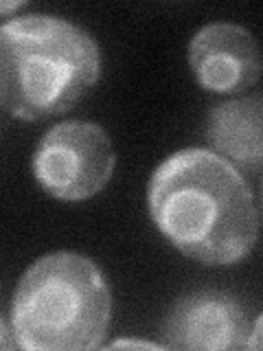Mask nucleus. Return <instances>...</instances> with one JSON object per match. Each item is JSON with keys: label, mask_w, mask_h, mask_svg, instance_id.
<instances>
[{"label": "nucleus", "mask_w": 263, "mask_h": 351, "mask_svg": "<svg viewBox=\"0 0 263 351\" xmlns=\"http://www.w3.org/2000/svg\"><path fill=\"white\" fill-rule=\"evenodd\" d=\"M121 347H123V349H127V347H145V349H158L160 345H156V343H145V340H116V343H112V345H110V349H121Z\"/></svg>", "instance_id": "9"}, {"label": "nucleus", "mask_w": 263, "mask_h": 351, "mask_svg": "<svg viewBox=\"0 0 263 351\" xmlns=\"http://www.w3.org/2000/svg\"><path fill=\"white\" fill-rule=\"evenodd\" d=\"M189 64L202 88L237 95L261 77V53L252 33L233 22H213L195 33Z\"/></svg>", "instance_id": "6"}, {"label": "nucleus", "mask_w": 263, "mask_h": 351, "mask_svg": "<svg viewBox=\"0 0 263 351\" xmlns=\"http://www.w3.org/2000/svg\"><path fill=\"white\" fill-rule=\"evenodd\" d=\"M208 138L233 167L259 173L261 169V97L250 95L219 104L208 117Z\"/></svg>", "instance_id": "7"}, {"label": "nucleus", "mask_w": 263, "mask_h": 351, "mask_svg": "<svg viewBox=\"0 0 263 351\" xmlns=\"http://www.w3.org/2000/svg\"><path fill=\"white\" fill-rule=\"evenodd\" d=\"M114 171V147L105 130L66 121L49 130L33 154V176L49 195L79 202L105 189Z\"/></svg>", "instance_id": "4"}, {"label": "nucleus", "mask_w": 263, "mask_h": 351, "mask_svg": "<svg viewBox=\"0 0 263 351\" xmlns=\"http://www.w3.org/2000/svg\"><path fill=\"white\" fill-rule=\"evenodd\" d=\"M16 347H18V340L14 334V327L0 316V349H16Z\"/></svg>", "instance_id": "8"}, {"label": "nucleus", "mask_w": 263, "mask_h": 351, "mask_svg": "<svg viewBox=\"0 0 263 351\" xmlns=\"http://www.w3.org/2000/svg\"><path fill=\"white\" fill-rule=\"evenodd\" d=\"M22 7H25V3H18V0H0V18L11 16L14 11H18Z\"/></svg>", "instance_id": "10"}, {"label": "nucleus", "mask_w": 263, "mask_h": 351, "mask_svg": "<svg viewBox=\"0 0 263 351\" xmlns=\"http://www.w3.org/2000/svg\"><path fill=\"white\" fill-rule=\"evenodd\" d=\"M101 55L86 29L53 16L0 25V108L36 121L71 110L99 80Z\"/></svg>", "instance_id": "2"}, {"label": "nucleus", "mask_w": 263, "mask_h": 351, "mask_svg": "<svg viewBox=\"0 0 263 351\" xmlns=\"http://www.w3.org/2000/svg\"><path fill=\"white\" fill-rule=\"evenodd\" d=\"M147 206L153 224L182 255L230 266L255 248L259 211L248 182L219 154L186 147L151 173Z\"/></svg>", "instance_id": "1"}, {"label": "nucleus", "mask_w": 263, "mask_h": 351, "mask_svg": "<svg viewBox=\"0 0 263 351\" xmlns=\"http://www.w3.org/2000/svg\"><path fill=\"white\" fill-rule=\"evenodd\" d=\"M250 323L233 294L197 290L182 296L164 323L169 349L228 351L248 347Z\"/></svg>", "instance_id": "5"}, {"label": "nucleus", "mask_w": 263, "mask_h": 351, "mask_svg": "<svg viewBox=\"0 0 263 351\" xmlns=\"http://www.w3.org/2000/svg\"><path fill=\"white\" fill-rule=\"evenodd\" d=\"M110 314V285L97 263L60 250L38 259L20 279L11 327L22 349L86 351L101 347Z\"/></svg>", "instance_id": "3"}]
</instances>
